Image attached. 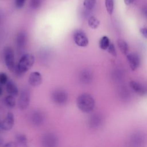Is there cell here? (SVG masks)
<instances>
[{"mask_svg": "<svg viewBox=\"0 0 147 147\" xmlns=\"http://www.w3.org/2000/svg\"><path fill=\"white\" fill-rule=\"evenodd\" d=\"M76 105L81 111L88 113L95 107V100L90 94L84 93L77 98Z\"/></svg>", "mask_w": 147, "mask_h": 147, "instance_id": "1", "label": "cell"}, {"mask_svg": "<svg viewBox=\"0 0 147 147\" xmlns=\"http://www.w3.org/2000/svg\"><path fill=\"white\" fill-rule=\"evenodd\" d=\"M34 63V57L32 54H25L20 59L14 71L17 73V75H21L30 69Z\"/></svg>", "mask_w": 147, "mask_h": 147, "instance_id": "2", "label": "cell"}, {"mask_svg": "<svg viewBox=\"0 0 147 147\" xmlns=\"http://www.w3.org/2000/svg\"><path fill=\"white\" fill-rule=\"evenodd\" d=\"M4 60L5 64L9 71L11 72H14L16 69L14 54L13 49L11 47H7L3 51Z\"/></svg>", "mask_w": 147, "mask_h": 147, "instance_id": "3", "label": "cell"}, {"mask_svg": "<svg viewBox=\"0 0 147 147\" xmlns=\"http://www.w3.org/2000/svg\"><path fill=\"white\" fill-rule=\"evenodd\" d=\"M51 98L53 102L57 105H61L67 102L68 96L65 91L61 89H57L52 92Z\"/></svg>", "mask_w": 147, "mask_h": 147, "instance_id": "4", "label": "cell"}, {"mask_svg": "<svg viewBox=\"0 0 147 147\" xmlns=\"http://www.w3.org/2000/svg\"><path fill=\"white\" fill-rule=\"evenodd\" d=\"M145 135L141 132H136L131 135L130 144L131 147H144L146 144Z\"/></svg>", "mask_w": 147, "mask_h": 147, "instance_id": "5", "label": "cell"}, {"mask_svg": "<svg viewBox=\"0 0 147 147\" xmlns=\"http://www.w3.org/2000/svg\"><path fill=\"white\" fill-rule=\"evenodd\" d=\"M75 43L79 47H85L88 44V39L86 33L82 30H76L73 34Z\"/></svg>", "mask_w": 147, "mask_h": 147, "instance_id": "6", "label": "cell"}, {"mask_svg": "<svg viewBox=\"0 0 147 147\" xmlns=\"http://www.w3.org/2000/svg\"><path fill=\"white\" fill-rule=\"evenodd\" d=\"M41 142L44 147H56L58 143V140L55 134L48 133L42 136Z\"/></svg>", "mask_w": 147, "mask_h": 147, "instance_id": "7", "label": "cell"}, {"mask_svg": "<svg viewBox=\"0 0 147 147\" xmlns=\"http://www.w3.org/2000/svg\"><path fill=\"white\" fill-rule=\"evenodd\" d=\"M104 122V117L100 113H96L90 117L88 119V125L92 129L99 128Z\"/></svg>", "mask_w": 147, "mask_h": 147, "instance_id": "8", "label": "cell"}, {"mask_svg": "<svg viewBox=\"0 0 147 147\" xmlns=\"http://www.w3.org/2000/svg\"><path fill=\"white\" fill-rule=\"evenodd\" d=\"M30 102V93L27 89H24L18 100V106L20 110L26 109Z\"/></svg>", "mask_w": 147, "mask_h": 147, "instance_id": "9", "label": "cell"}, {"mask_svg": "<svg viewBox=\"0 0 147 147\" xmlns=\"http://www.w3.org/2000/svg\"><path fill=\"white\" fill-rule=\"evenodd\" d=\"M14 124V117L12 113L9 112L5 119L0 124L1 129L3 130L8 131L11 130Z\"/></svg>", "mask_w": 147, "mask_h": 147, "instance_id": "10", "label": "cell"}, {"mask_svg": "<svg viewBox=\"0 0 147 147\" xmlns=\"http://www.w3.org/2000/svg\"><path fill=\"white\" fill-rule=\"evenodd\" d=\"M129 67L132 71H135L140 65V59L136 53H130L126 55Z\"/></svg>", "mask_w": 147, "mask_h": 147, "instance_id": "11", "label": "cell"}, {"mask_svg": "<svg viewBox=\"0 0 147 147\" xmlns=\"http://www.w3.org/2000/svg\"><path fill=\"white\" fill-rule=\"evenodd\" d=\"M42 80L41 74L37 71L31 72L28 78L29 83L33 87L40 86L42 83Z\"/></svg>", "mask_w": 147, "mask_h": 147, "instance_id": "12", "label": "cell"}, {"mask_svg": "<svg viewBox=\"0 0 147 147\" xmlns=\"http://www.w3.org/2000/svg\"><path fill=\"white\" fill-rule=\"evenodd\" d=\"M30 119L33 125L38 126L43 123L44 115L40 111H34L30 114Z\"/></svg>", "mask_w": 147, "mask_h": 147, "instance_id": "13", "label": "cell"}, {"mask_svg": "<svg viewBox=\"0 0 147 147\" xmlns=\"http://www.w3.org/2000/svg\"><path fill=\"white\" fill-rule=\"evenodd\" d=\"M130 86L131 88L138 95H144L146 92V88L141 84L136 81H131L130 82Z\"/></svg>", "mask_w": 147, "mask_h": 147, "instance_id": "14", "label": "cell"}, {"mask_svg": "<svg viewBox=\"0 0 147 147\" xmlns=\"http://www.w3.org/2000/svg\"><path fill=\"white\" fill-rule=\"evenodd\" d=\"M27 41V36L24 32H20L16 37V44L18 48L22 49L25 47Z\"/></svg>", "mask_w": 147, "mask_h": 147, "instance_id": "15", "label": "cell"}, {"mask_svg": "<svg viewBox=\"0 0 147 147\" xmlns=\"http://www.w3.org/2000/svg\"><path fill=\"white\" fill-rule=\"evenodd\" d=\"M6 84V91L8 94L13 96H16L18 94V89L17 85L11 80H8Z\"/></svg>", "mask_w": 147, "mask_h": 147, "instance_id": "16", "label": "cell"}, {"mask_svg": "<svg viewBox=\"0 0 147 147\" xmlns=\"http://www.w3.org/2000/svg\"><path fill=\"white\" fill-rule=\"evenodd\" d=\"M80 81L84 84H87L90 83L91 80V74L87 70L83 71L80 75Z\"/></svg>", "mask_w": 147, "mask_h": 147, "instance_id": "17", "label": "cell"}, {"mask_svg": "<svg viewBox=\"0 0 147 147\" xmlns=\"http://www.w3.org/2000/svg\"><path fill=\"white\" fill-rule=\"evenodd\" d=\"M117 44H118V48L121 50V52L123 55H127L128 54L129 47H128V45H127V44L126 43V42L122 39H119L117 41Z\"/></svg>", "mask_w": 147, "mask_h": 147, "instance_id": "18", "label": "cell"}, {"mask_svg": "<svg viewBox=\"0 0 147 147\" xmlns=\"http://www.w3.org/2000/svg\"><path fill=\"white\" fill-rule=\"evenodd\" d=\"M110 40L108 37L104 36L100 39L99 45L101 49L102 50H106L107 49L109 45H110Z\"/></svg>", "mask_w": 147, "mask_h": 147, "instance_id": "19", "label": "cell"}, {"mask_svg": "<svg viewBox=\"0 0 147 147\" xmlns=\"http://www.w3.org/2000/svg\"><path fill=\"white\" fill-rule=\"evenodd\" d=\"M100 22L99 20L94 16H91L88 20V25L90 28L92 29H96L99 25Z\"/></svg>", "mask_w": 147, "mask_h": 147, "instance_id": "20", "label": "cell"}, {"mask_svg": "<svg viewBox=\"0 0 147 147\" xmlns=\"http://www.w3.org/2000/svg\"><path fill=\"white\" fill-rule=\"evenodd\" d=\"M16 140L17 144H20L24 146H27L28 140L25 135L22 134H17L16 136Z\"/></svg>", "mask_w": 147, "mask_h": 147, "instance_id": "21", "label": "cell"}, {"mask_svg": "<svg viewBox=\"0 0 147 147\" xmlns=\"http://www.w3.org/2000/svg\"><path fill=\"white\" fill-rule=\"evenodd\" d=\"M105 6L106 10L109 15L113 14L114 10V0H105Z\"/></svg>", "mask_w": 147, "mask_h": 147, "instance_id": "22", "label": "cell"}, {"mask_svg": "<svg viewBox=\"0 0 147 147\" xmlns=\"http://www.w3.org/2000/svg\"><path fill=\"white\" fill-rule=\"evenodd\" d=\"M96 4V0H84L83 6L88 10H92Z\"/></svg>", "mask_w": 147, "mask_h": 147, "instance_id": "23", "label": "cell"}, {"mask_svg": "<svg viewBox=\"0 0 147 147\" xmlns=\"http://www.w3.org/2000/svg\"><path fill=\"white\" fill-rule=\"evenodd\" d=\"M6 105L9 107H13L16 105V100L14 96L12 95H8L5 98V99Z\"/></svg>", "mask_w": 147, "mask_h": 147, "instance_id": "24", "label": "cell"}, {"mask_svg": "<svg viewBox=\"0 0 147 147\" xmlns=\"http://www.w3.org/2000/svg\"><path fill=\"white\" fill-rule=\"evenodd\" d=\"M42 0H30L29 5L33 9H37L41 5Z\"/></svg>", "mask_w": 147, "mask_h": 147, "instance_id": "25", "label": "cell"}, {"mask_svg": "<svg viewBox=\"0 0 147 147\" xmlns=\"http://www.w3.org/2000/svg\"><path fill=\"white\" fill-rule=\"evenodd\" d=\"M108 52L111 55L115 57L117 56V52L115 50V48L113 43H110L108 48H107Z\"/></svg>", "mask_w": 147, "mask_h": 147, "instance_id": "26", "label": "cell"}, {"mask_svg": "<svg viewBox=\"0 0 147 147\" xmlns=\"http://www.w3.org/2000/svg\"><path fill=\"white\" fill-rule=\"evenodd\" d=\"M8 82L7 76L6 74L2 72L0 73V84H5Z\"/></svg>", "mask_w": 147, "mask_h": 147, "instance_id": "27", "label": "cell"}, {"mask_svg": "<svg viewBox=\"0 0 147 147\" xmlns=\"http://www.w3.org/2000/svg\"><path fill=\"white\" fill-rule=\"evenodd\" d=\"M25 2L26 0H15L14 3L17 9L22 8L24 6Z\"/></svg>", "mask_w": 147, "mask_h": 147, "instance_id": "28", "label": "cell"}, {"mask_svg": "<svg viewBox=\"0 0 147 147\" xmlns=\"http://www.w3.org/2000/svg\"><path fill=\"white\" fill-rule=\"evenodd\" d=\"M18 144L16 142L14 141H9L6 144H5L2 147H17Z\"/></svg>", "mask_w": 147, "mask_h": 147, "instance_id": "29", "label": "cell"}, {"mask_svg": "<svg viewBox=\"0 0 147 147\" xmlns=\"http://www.w3.org/2000/svg\"><path fill=\"white\" fill-rule=\"evenodd\" d=\"M141 34L147 39V28H142L140 29Z\"/></svg>", "mask_w": 147, "mask_h": 147, "instance_id": "30", "label": "cell"}, {"mask_svg": "<svg viewBox=\"0 0 147 147\" xmlns=\"http://www.w3.org/2000/svg\"><path fill=\"white\" fill-rule=\"evenodd\" d=\"M134 0H124V2L126 5H129L131 4Z\"/></svg>", "mask_w": 147, "mask_h": 147, "instance_id": "31", "label": "cell"}, {"mask_svg": "<svg viewBox=\"0 0 147 147\" xmlns=\"http://www.w3.org/2000/svg\"><path fill=\"white\" fill-rule=\"evenodd\" d=\"M3 142V140L2 138V137H0V146L2 145Z\"/></svg>", "mask_w": 147, "mask_h": 147, "instance_id": "32", "label": "cell"}, {"mask_svg": "<svg viewBox=\"0 0 147 147\" xmlns=\"http://www.w3.org/2000/svg\"><path fill=\"white\" fill-rule=\"evenodd\" d=\"M2 92H3V90H2V88H1V87L0 86V96L2 94Z\"/></svg>", "mask_w": 147, "mask_h": 147, "instance_id": "33", "label": "cell"}]
</instances>
